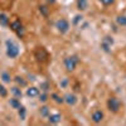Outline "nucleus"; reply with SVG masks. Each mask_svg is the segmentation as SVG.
Returning <instances> with one entry per match:
<instances>
[{
    "mask_svg": "<svg viewBox=\"0 0 126 126\" xmlns=\"http://www.w3.org/2000/svg\"><path fill=\"white\" fill-rule=\"evenodd\" d=\"M56 28L58 29L59 33L66 34L67 32L69 30V23H68V20H66V19H59L58 22L56 23Z\"/></svg>",
    "mask_w": 126,
    "mask_h": 126,
    "instance_id": "5",
    "label": "nucleus"
},
{
    "mask_svg": "<svg viewBox=\"0 0 126 126\" xmlns=\"http://www.w3.org/2000/svg\"><path fill=\"white\" fill-rule=\"evenodd\" d=\"M10 28H12V30H13V32H15L18 37H20V38H22V37L24 35V28H23L22 23H20L18 19H16V20H14V22H12V23H10Z\"/></svg>",
    "mask_w": 126,
    "mask_h": 126,
    "instance_id": "4",
    "label": "nucleus"
},
{
    "mask_svg": "<svg viewBox=\"0 0 126 126\" xmlns=\"http://www.w3.org/2000/svg\"><path fill=\"white\" fill-rule=\"evenodd\" d=\"M39 112H40V116H43V117H48V115H49V107H47V106L40 107Z\"/></svg>",
    "mask_w": 126,
    "mask_h": 126,
    "instance_id": "19",
    "label": "nucleus"
},
{
    "mask_svg": "<svg viewBox=\"0 0 126 126\" xmlns=\"http://www.w3.org/2000/svg\"><path fill=\"white\" fill-rule=\"evenodd\" d=\"M116 23L120 27H126V15H119L116 18Z\"/></svg>",
    "mask_w": 126,
    "mask_h": 126,
    "instance_id": "15",
    "label": "nucleus"
},
{
    "mask_svg": "<svg viewBox=\"0 0 126 126\" xmlns=\"http://www.w3.org/2000/svg\"><path fill=\"white\" fill-rule=\"evenodd\" d=\"M102 43H105V44H107V46H110V47H111V46L113 44V39H112L111 37H109V35H107V37H105V38H103Z\"/></svg>",
    "mask_w": 126,
    "mask_h": 126,
    "instance_id": "22",
    "label": "nucleus"
},
{
    "mask_svg": "<svg viewBox=\"0 0 126 126\" xmlns=\"http://www.w3.org/2000/svg\"><path fill=\"white\" fill-rule=\"evenodd\" d=\"M9 105L12 106L13 109H15V110H18L22 105H20V101H19V98H16V97H13V98H10L9 100Z\"/></svg>",
    "mask_w": 126,
    "mask_h": 126,
    "instance_id": "12",
    "label": "nucleus"
},
{
    "mask_svg": "<svg viewBox=\"0 0 126 126\" xmlns=\"http://www.w3.org/2000/svg\"><path fill=\"white\" fill-rule=\"evenodd\" d=\"M67 85H68V79H67V78H63V79L61 81V87L66 88V87H67Z\"/></svg>",
    "mask_w": 126,
    "mask_h": 126,
    "instance_id": "29",
    "label": "nucleus"
},
{
    "mask_svg": "<svg viewBox=\"0 0 126 126\" xmlns=\"http://www.w3.org/2000/svg\"><path fill=\"white\" fill-rule=\"evenodd\" d=\"M39 10H40V13L43 14L44 16H47V15H48V8H47V6L40 5V6H39Z\"/></svg>",
    "mask_w": 126,
    "mask_h": 126,
    "instance_id": "24",
    "label": "nucleus"
},
{
    "mask_svg": "<svg viewBox=\"0 0 126 126\" xmlns=\"http://www.w3.org/2000/svg\"><path fill=\"white\" fill-rule=\"evenodd\" d=\"M12 93L14 94V97H16V98H20V97L23 96L22 90H20L18 86H15V87H13V88H12Z\"/></svg>",
    "mask_w": 126,
    "mask_h": 126,
    "instance_id": "14",
    "label": "nucleus"
},
{
    "mask_svg": "<svg viewBox=\"0 0 126 126\" xmlns=\"http://www.w3.org/2000/svg\"><path fill=\"white\" fill-rule=\"evenodd\" d=\"M35 58L39 62H47L48 61V53H47V50L43 47H38L35 49Z\"/></svg>",
    "mask_w": 126,
    "mask_h": 126,
    "instance_id": "6",
    "label": "nucleus"
},
{
    "mask_svg": "<svg viewBox=\"0 0 126 126\" xmlns=\"http://www.w3.org/2000/svg\"><path fill=\"white\" fill-rule=\"evenodd\" d=\"M14 0H0V8L3 9H9L10 6H12Z\"/></svg>",
    "mask_w": 126,
    "mask_h": 126,
    "instance_id": "13",
    "label": "nucleus"
},
{
    "mask_svg": "<svg viewBox=\"0 0 126 126\" xmlns=\"http://www.w3.org/2000/svg\"><path fill=\"white\" fill-rule=\"evenodd\" d=\"M27 96H29L30 98L39 96V90L37 87H29V88H27Z\"/></svg>",
    "mask_w": 126,
    "mask_h": 126,
    "instance_id": "9",
    "label": "nucleus"
},
{
    "mask_svg": "<svg viewBox=\"0 0 126 126\" xmlns=\"http://www.w3.org/2000/svg\"><path fill=\"white\" fill-rule=\"evenodd\" d=\"M0 25H3V27L9 25V18L5 14H0Z\"/></svg>",
    "mask_w": 126,
    "mask_h": 126,
    "instance_id": "16",
    "label": "nucleus"
},
{
    "mask_svg": "<svg viewBox=\"0 0 126 126\" xmlns=\"http://www.w3.org/2000/svg\"><path fill=\"white\" fill-rule=\"evenodd\" d=\"M64 102L67 105H69V106H75V105L77 103V97H76V94H73V93H67L66 96H64Z\"/></svg>",
    "mask_w": 126,
    "mask_h": 126,
    "instance_id": "7",
    "label": "nucleus"
},
{
    "mask_svg": "<svg viewBox=\"0 0 126 126\" xmlns=\"http://www.w3.org/2000/svg\"><path fill=\"white\" fill-rule=\"evenodd\" d=\"M61 120H62V116H61L59 113L48 115V121H49L50 124H58V122H61Z\"/></svg>",
    "mask_w": 126,
    "mask_h": 126,
    "instance_id": "10",
    "label": "nucleus"
},
{
    "mask_svg": "<svg viewBox=\"0 0 126 126\" xmlns=\"http://www.w3.org/2000/svg\"><path fill=\"white\" fill-rule=\"evenodd\" d=\"M100 1L103 4V5H111L115 3V0H100Z\"/></svg>",
    "mask_w": 126,
    "mask_h": 126,
    "instance_id": "28",
    "label": "nucleus"
},
{
    "mask_svg": "<svg viewBox=\"0 0 126 126\" xmlns=\"http://www.w3.org/2000/svg\"><path fill=\"white\" fill-rule=\"evenodd\" d=\"M14 79H15V82L18 83V85H19L20 87H24V86H27V82L23 79V77H19V76H18V77H15Z\"/></svg>",
    "mask_w": 126,
    "mask_h": 126,
    "instance_id": "21",
    "label": "nucleus"
},
{
    "mask_svg": "<svg viewBox=\"0 0 126 126\" xmlns=\"http://www.w3.org/2000/svg\"><path fill=\"white\" fill-rule=\"evenodd\" d=\"M47 100H48V94L44 92V93H42V94H39V101H42V102H47Z\"/></svg>",
    "mask_w": 126,
    "mask_h": 126,
    "instance_id": "25",
    "label": "nucleus"
},
{
    "mask_svg": "<svg viewBox=\"0 0 126 126\" xmlns=\"http://www.w3.org/2000/svg\"><path fill=\"white\" fill-rule=\"evenodd\" d=\"M0 96L1 97H6L8 96V91H6V88L3 85H0Z\"/></svg>",
    "mask_w": 126,
    "mask_h": 126,
    "instance_id": "23",
    "label": "nucleus"
},
{
    "mask_svg": "<svg viewBox=\"0 0 126 126\" xmlns=\"http://www.w3.org/2000/svg\"><path fill=\"white\" fill-rule=\"evenodd\" d=\"M0 78H1V81L5 82V83H10V81H12V77H10V75L8 72H3L1 75H0Z\"/></svg>",
    "mask_w": 126,
    "mask_h": 126,
    "instance_id": "17",
    "label": "nucleus"
},
{
    "mask_svg": "<svg viewBox=\"0 0 126 126\" xmlns=\"http://www.w3.org/2000/svg\"><path fill=\"white\" fill-rule=\"evenodd\" d=\"M102 120H103V112L101 110H96L92 113V121L94 124H100Z\"/></svg>",
    "mask_w": 126,
    "mask_h": 126,
    "instance_id": "8",
    "label": "nucleus"
},
{
    "mask_svg": "<svg viewBox=\"0 0 126 126\" xmlns=\"http://www.w3.org/2000/svg\"><path fill=\"white\" fill-rule=\"evenodd\" d=\"M107 107L111 112H119L120 111V107H121V102L119 101V98L116 97H110L107 100Z\"/></svg>",
    "mask_w": 126,
    "mask_h": 126,
    "instance_id": "3",
    "label": "nucleus"
},
{
    "mask_svg": "<svg viewBox=\"0 0 126 126\" xmlns=\"http://www.w3.org/2000/svg\"><path fill=\"white\" fill-rule=\"evenodd\" d=\"M40 88L43 90L44 92H47V91H48V88H49V85H48L47 82H43V83H42V85H40Z\"/></svg>",
    "mask_w": 126,
    "mask_h": 126,
    "instance_id": "27",
    "label": "nucleus"
},
{
    "mask_svg": "<svg viewBox=\"0 0 126 126\" xmlns=\"http://www.w3.org/2000/svg\"><path fill=\"white\" fill-rule=\"evenodd\" d=\"M101 47H102V49L105 50V52H110V46H107V44H105V43H101Z\"/></svg>",
    "mask_w": 126,
    "mask_h": 126,
    "instance_id": "30",
    "label": "nucleus"
},
{
    "mask_svg": "<svg viewBox=\"0 0 126 126\" xmlns=\"http://www.w3.org/2000/svg\"><path fill=\"white\" fill-rule=\"evenodd\" d=\"M6 56L9 58H16L19 56V47L15 42L6 40Z\"/></svg>",
    "mask_w": 126,
    "mask_h": 126,
    "instance_id": "1",
    "label": "nucleus"
},
{
    "mask_svg": "<svg viewBox=\"0 0 126 126\" xmlns=\"http://www.w3.org/2000/svg\"><path fill=\"white\" fill-rule=\"evenodd\" d=\"M78 57L77 56H71V57H67L64 58V67L68 72H72V71H75L76 69V66H77V63H78Z\"/></svg>",
    "mask_w": 126,
    "mask_h": 126,
    "instance_id": "2",
    "label": "nucleus"
},
{
    "mask_svg": "<svg viewBox=\"0 0 126 126\" xmlns=\"http://www.w3.org/2000/svg\"><path fill=\"white\" fill-rule=\"evenodd\" d=\"M50 97L53 98V100H54L57 103H63V102H64V98L61 97V96H58L57 93H52V94H50Z\"/></svg>",
    "mask_w": 126,
    "mask_h": 126,
    "instance_id": "20",
    "label": "nucleus"
},
{
    "mask_svg": "<svg viewBox=\"0 0 126 126\" xmlns=\"http://www.w3.org/2000/svg\"><path fill=\"white\" fill-rule=\"evenodd\" d=\"M82 15H76L75 16V19H73V23H75V24H78L79 22H82Z\"/></svg>",
    "mask_w": 126,
    "mask_h": 126,
    "instance_id": "26",
    "label": "nucleus"
},
{
    "mask_svg": "<svg viewBox=\"0 0 126 126\" xmlns=\"http://www.w3.org/2000/svg\"><path fill=\"white\" fill-rule=\"evenodd\" d=\"M88 8V1L87 0H77V9L83 12V10H86Z\"/></svg>",
    "mask_w": 126,
    "mask_h": 126,
    "instance_id": "11",
    "label": "nucleus"
},
{
    "mask_svg": "<svg viewBox=\"0 0 126 126\" xmlns=\"http://www.w3.org/2000/svg\"><path fill=\"white\" fill-rule=\"evenodd\" d=\"M47 1H48V3H50V4H53V3L56 1V0H47Z\"/></svg>",
    "mask_w": 126,
    "mask_h": 126,
    "instance_id": "31",
    "label": "nucleus"
},
{
    "mask_svg": "<svg viewBox=\"0 0 126 126\" xmlns=\"http://www.w3.org/2000/svg\"><path fill=\"white\" fill-rule=\"evenodd\" d=\"M18 113H19V117L22 119V120H24L25 116H27V110H25V107L20 106V107L18 109Z\"/></svg>",
    "mask_w": 126,
    "mask_h": 126,
    "instance_id": "18",
    "label": "nucleus"
}]
</instances>
